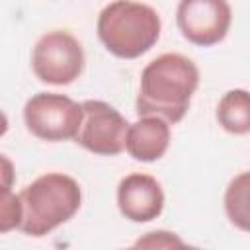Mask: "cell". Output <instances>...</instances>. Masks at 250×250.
I'll return each instance as SVG.
<instances>
[{"label":"cell","instance_id":"cell-1","mask_svg":"<svg viewBox=\"0 0 250 250\" xmlns=\"http://www.w3.org/2000/svg\"><path fill=\"white\" fill-rule=\"evenodd\" d=\"M199 84L197 64L180 53H162L141 72L135 100L139 117H160L174 125L184 119Z\"/></svg>","mask_w":250,"mask_h":250},{"label":"cell","instance_id":"cell-2","mask_svg":"<svg viewBox=\"0 0 250 250\" xmlns=\"http://www.w3.org/2000/svg\"><path fill=\"white\" fill-rule=\"evenodd\" d=\"M18 195L23 211L20 230L29 236L49 234L72 219L82 205L78 182L62 172H47L35 178Z\"/></svg>","mask_w":250,"mask_h":250},{"label":"cell","instance_id":"cell-3","mask_svg":"<svg viewBox=\"0 0 250 250\" xmlns=\"http://www.w3.org/2000/svg\"><path fill=\"white\" fill-rule=\"evenodd\" d=\"M160 16L141 2L117 0L104 6L98 16V37L119 59L145 55L160 37Z\"/></svg>","mask_w":250,"mask_h":250},{"label":"cell","instance_id":"cell-4","mask_svg":"<svg viewBox=\"0 0 250 250\" xmlns=\"http://www.w3.org/2000/svg\"><path fill=\"white\" fill-rule=\"evenodd\" d=\"M82 104L55 92H39L23 105V121L31 135L43 141L76 139L82 125Z\"/></svg>","mask_w":250,"mask_h":250},{"label":"cell","instance_id":"cell-5","mask_svg":"<svg viewBox=\"0 0 250 250\" xmlns=\"http://www.w3.org/2000/svg\"><path fill=\"white\" fill-rule=\"evenodd\" d=\"M31 68L45 84L66 86L74 82L84 70V51L80 41L64 29L47 31L33 47Z\"/></svg>","mask_w":250,"mask_h":250},{"label":"cell","instance_id":"cell-6","mask_svg":"<svg viewBox=\"0 0 250 250\" xmlns=\"http://www.w3.org/2000/svg\"><path fill=\"white\" fill-rule=\"evenodd\" d=\"M82 111V125L74 139L82 148L102 156H115L125 150L131 123L113 105L102 100H86Z\"/></svg>","mask_w":250,"mask_h":250},{"label":"cell","instance_id":"cell-7","mask_svg":"<svg viewBox=\"0 0 250 250\" xmlns=\"http://www.w3.org/2000/svg\"><path fill=\"white\" fill-rule=\"evenodd\" d=\"M232 12L225 0H182L176 21L182 35L199 47H211L225 39Z\"/></svg>","mask_w":250,"mask_h":250},{"label":"cell","instance_id":"cell-8","mask_svg":"<svg viewBox=\"0 0 250 250\" xmlns=\"http://www.w3.org/2000/svg\"><path fill=\"white\" fill-rule=\"evenodd\" d=\"M117 207L119 213L133 223H148L156 219L164 209L160 182L150 174H127L117 186Z\"/></svg>","mask_w":250,"mask_h":250},{"label":"cell","instance_id":"cell-9","mask_svg":"<svg viewBox=\"0 0 250 250\" xmlns=\"http://www.w3.org/2000/svg\"><path fill=\"white\" fill-rule=\"evenodd\" d=\"M170 145V123L160 117H139L129 125L125 150L139 162H154Z\"/></svg>","mask_w":250,"mask_h":250},{"label":"cell","instance_id":"cell-10","mask_svg":"<svg viewBox=\"0 0 250 250\" xmlns=\"http://www.w3.org/2000/svg\"><path fill=\"white\" fill-rule=\"evenodd\" d=\"M217 121L227 133H250V92L234 88L223 94L217 105Z\"/></svg>","mask_w":250,"mask_h":250},{"label":"cell","instance_id":"cell-11","mask_svg":"<svg viewBox=\"0 0 250 250\" xmlns=\"http://www.w3.org/2000/svg\"><path fill=\"white\" fill-rule=\"evenodd\" d=\"M223 201L229 221L236 229L250 232V170L240 172L229 182Z\"/></svg>","mask_w":250,"mask_h":250},{"label":"cell","instance_id":"cell-12","mask_svg":"<svg viewBox=\"0 0 250 250\" xmlns=\"http://www.w3.org/2000/svg\"><path fill=\"white\" fill-rule=\"evenodd\" d=\"M137 250H201L197 246L186 244L180 234L172 230H150L135 240Z\"/></svg>","mask_w":250,"mask_h":250},{"label":"cell","instance_id":"cell-13","mask_svg":"<svg viewBox=\"0 0 250 250\" xmlns=\"http://www.w3.org/2000/svg\"><path fill=\"white\" fill-rule=\"evenodd\" d=\"M21 201L20 195L12 193V189H2L0 195V232H10L12 229H20L21 225Z\"/></svg>","mask_w":250,"mask_h":250},{"label":"cell","instance_id":"cell-14","mask_svg":"<svg viewBox=\"0 0 250 250\" xmlns=\"http://www.w3.org/2000/svg\"><path fill=\"white\" fill-rule=\"evenodd\" d=\"M2 189H10L12 180H14V172H12V162L8 160L6 154H2Z\"/></svg>","mask_w":250,"mask_h":250},{"label":"cell","instance_id":"cell-15","mask_svg":"<svg viewBox=\"0 0 250 250\" xmlns=\"http://www.w3.org/2000/svg\"><path fill=\"white\" fill-rule=\"evenodd\" d=\"M125 250H137V248H135V246H133V248H125Z\"/></svg>","mask_w":250,"mask_h":250}]
</instances>
